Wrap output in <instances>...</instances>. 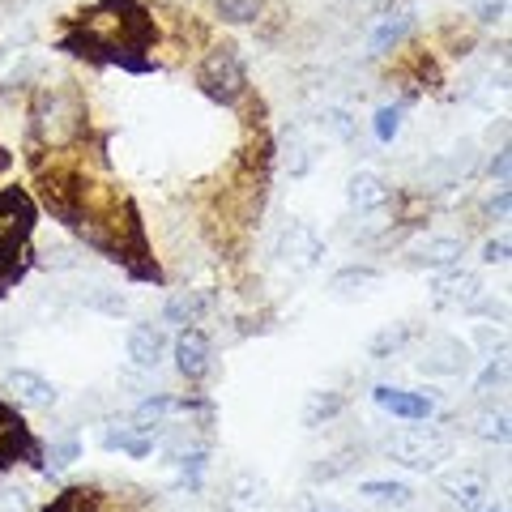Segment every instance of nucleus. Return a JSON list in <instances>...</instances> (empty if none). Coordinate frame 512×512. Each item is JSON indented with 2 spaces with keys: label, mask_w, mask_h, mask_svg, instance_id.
Here are the masks:
<instances>
[{
  "label": "nucleus",
  "mask_w": 512,
  "mask_h": 512,
  "mask_svg": "<svg viewBox=\"0 0 512 512\" xmlns=\"http://www.w3.org/2000/svg\"><path fill=\"white\" fill-rule=\"evenodd\" d=\"M197 86H201V94H210L222 107H235L248 94V69L231 43L214 47V52L197 64Z\"/></svg>",
  "instance_id": "1"
},
{
  "label": "nucleus",
  "mask_w": 512,
  "mask_h": 512,
  "mask_svg": "<svg viewBox=\"0 0 512 512\" xmlns=\"http://www.w3.org/2000/svg\"><path fill=\"white\" fill-rule=\"evenodd\" d=\"M384 453H389L397 466L406 470H436L440 461L453 457V440L444 436V431H406V436H393L389 444H384Z\"/></svg>",
  "instance_id": "2"
},
{
  "label": "nucleus",
  "mask_w": 512,
  "mask_h": 512,
  "mask_svg": "<svg viewBox=\"0 0 512 512\" xmlns=\"http://www.w3.org/2000/svg\"><path fill=\"white\" fill-rule=\"evenodd\" d=\"M5 393H9L22 410H52V406L60 402L56 384L47 380L43 372H30V367H13V372L5 376Z\"/></svg>",
  "instance_id": "3"
},
{
  "label": "nucleus",
  "mask_w": 512,
  "mask_h": 512,
  "mask_svg": "<svg viewBox=\"0 0 512 512\" xmlns=\"http://www.w3.org/2000/svg\"><path fill=\"white\" fill-rule=\"evenodd\" d=\"M419 372L423 376H461V372H470V346L461 342V338H431L427 350H423V359H419Z\"/></svg>",
  "instance_id": "4"
},
{
  "label": "nucleus",
  "mask_w": 512,
  "mask_h": 512,
  "mask_svg": "<svg viewBox=\"0 0 512 512\" xmlns=\"http://www.w3.org/2000/svg\"><path fill=\"white\" fill-rule=\"evenodd\" d=\"M372 402L393 414V419H406V423H423L436 414V402L427 393H414V389H393V384H376L372 389Z\"/></svg>",
  "instance_id": "5"
},
{
  "label": "nucleus",
  "mask_w": 512,
  "mask_h": 512,
  "mask_svg": "<svg viewBox=\"0 0 512 512\" xmlns=\"http://www.w3.org/2000/svg\"><path fill=\"white\" fill-rule=\"evenodd\" d=\"M278 256L295 269H312L320 256H325V244H320V235L308 227V222H291V227L278 235Z\"/></svg>",
  "instance_id": "6"
},
{
  "label": "nucleus",
  "mask_w": 512,
  "mask_h": 512,
  "mask_svg": "<svg viewBox=\"0 0 512 512\" xmlns=\"http://www.w3.org/2000/svg\"><path fill=\"white\" fill-rule=\"evenodd\" d=\"M175 367H180L184 380H201L210 372V333L188 325L180 338H175Z\"/></svg>",
  "instance_id": "7"
},
{
  "label": "nucleus",
  "mask_w": 512,
  "mask_h": 512,
  "mask_svg": "<svg viewBox=\"0 0 512 512\" xmlns=\"http://www.w3.org/2000/svg\"><path fill=\"white\" fill-rule=\"evenodd\" d=\"M440 491L448 495V504L461 508V512H478V508L487 504V483H483V474H474V470L444 474L440 478Z\"/></svg>",
  "instance_id": "8"
},
{
  "label": "nucleus",
  "mask_w": 512,
  "mask_h": 512,
  "mask_svg": "<svg viewBox=\"0 0 512 512\" xmlns=\"http://www.w3.org/2000/svg\"><path fill=\"white\" fill-rule=\"evenodd\" d=\"M128 359H133L137 367H158L163 363V355H167V333H163V325H133L128 329Z\"/></svg>",
  "instance_id": "9"
},
{
  "label": "nucleus",
  "mask_w": 512,
  "mask_h": 512,
  "mask_svg": "<svg viewBox=\"0 0 512 512\" xmlns=\"http://www.w3.org/2000/svg\"><path fill=\"white\" fill-rule=\"evenodd\" d=\"M436 299L474 312V308H483V282H478V274H444L436 278Z\"/></svg>",
  "instance_id": "10"
},
{
  "label": "nucleus",
  "mask_w": 512,
  "mask_h": 512,
  "mask_svg": "<svg viewBox=\"0 0 512 512\" xmlns=\"http://www.w3.org/2000/svg\"><path fill=\"white\" fill-rule=\"evenodd\" d=\"M346 197H350L355 210H380V205H389L393 188L384 184L376 171H355L350 175V184H346Z\"/></svg>",
  "instance_id": "11"
},
{
  "label": "nucleus",
  "mask_w": 512,
  "mask_h": 512,
  "mask_svg": "<svg viewBox=\"0 0 512 512\" xmlns=\"http://www.w3.org/2000/svg\"><path fill=\"white\" fill-rule=\"evenodd\" d=\"M461 256H466V239H457V235H436V239H427V244L414 252V265L453 269V265H461Z\"/></svg>",
  "instance_id": "12"
},
{
  "label": "nucleus",
  "mask_w": 512,
  "mask_h": 512,
  "mask_svg": "<svg viewBox=\"0 0 512 512\" xmlns=\"http://www.w3.org/2000/svg\"><path fill=\"white\" fill-rule=\"evenodd\" d=\"M210 312V295L205 291H180V295H171L167 299V308H163V316L171 320V325H197V320Z\"/></svg>",
  "instance_id": "13"
},
{
  "label": "nucleus",
  "mask_w": 512,
  "mask_h": 512,
  "mask_svg": "<svg viewBox=\"0 0 512 512\" xmlns=\"http://www.w3.org/2000/svg\"><path fill=\"white\" fill-rule=\"evenodd\" d=\"M154 427H120V431H107L103 436V448H111V453H128V457H150L154 453Z\"/></svg>",
  "instance_id": "14"
},
{
  "label": "nucleus",
  "mask_w": 512,
  "mask_h": 512,
  "mask_svg": "<svg viewBox=\"0 0 512 512\" xmlns=\"http://www.w3.org/2000/svg\"><path fill=\"white\" fill-rule=\"evenodd\" d=\"M376 282H380V274L372 265H350V269H338V274H333L329 291L333 295H363L367 286H376Z\"/></svg>",
  "instance_id": "15"
},
{
  "label": "nucleus",
  "mask_w": 512,
  "mask_h": 512,
  "mask_svg": "<svg viewBox=\"0 0 512 512\" xmlns=\"http://www.w3.org/2000/svg\"><path fill=\"white\" fill-rule=\"evenodd\" d=\"M359 491L367 495V500H376V504H397V508L414 500V491H410L406 483H389V478H372V483H363Z\"/></svg>",
  "instance_id": "16"
},
{
  "label": "nucleus",
  "mask_w": 512,
  "mask_h": 512,
  "mask_svg": "<svg viewBox=\"0 0 512 512\" xmlns=\"http://www.w3.org/2000/svg\"><path fill=\"white\" fill-rule=\"evenodd\" d=\"M342 393H312V402H308V410H303V423L308 427H320V423H329L333 414H342Z\"/></svg>",
  "instance_id": "17"
},
{
  "label": "nucleus",
  "mask_w": 512,
  "mask_h": 512,
  "mask_svg": "<svg viewBox=\"0 0 512 512\" xmlns=\"http://www.w3.org/2000/svg\"><path fill=\"white\" fill-rule=\"evenodd\" d=\"M410 26H414L410 13H397V18H389V22H384V26L376 30V35H372V52H376V56H384L389 47H397V43L406 39V30H410Z\"/></svg>",
  "instance_id": "18"
},
{
  "label": "nucleus",
  "mask_w": 512,
  "mask_h": 512,
  "mask_svg": "<svg viewBox=\"0 0 512 512\" xmlns=\"http://www.w3.org/2000/svg\"><path fill=\"white\" fill-rule=\"evenodd\" d=\"M316 128H320V133H329L333 141H350V137H355V120H350L342 107H325V111H320Z\"/></svg>",
  "instance_id": "19"
},
{
  "label": "nucleus",
  "mask_w": 512,
  "mask_h": 512,
  "mask_svg": "<svg viewBox=\"0 0 512 512\" xmlns=\"http://www.w3.org/2000/svg\"><path fill=\"white\" fill-rule=\"evenodd\" d=\"M171 410H184V402H175V397H167V393H158V397H146V402H141L137 406V414H133V419L141 423V427H158V419H167V414Z\"/></svg>",
  "instance_id": "20"
},
{
  "label": "nucleus",
  "mask_w": 512,
  "mask_h": 512,
  "mask_svg": "<svg viewBox=\"0 0 512 512\" xmlns=\"http://www.w3.org/2000/svg\"><path fill=\"white\" fill-rule=\"evenodd\" d=\"M94 508H99V495L86 491V487H69V491L56 495L47 512H94Z\"/></svg>",
  "instance_id": "21"
},
{
  "label": "nucleus",
  "mask_w": 512,
  "mask_h": 512,
  "mask_svg": "<svg viewBox=\"0 0 512 512\" xmlns=\"http://www.w3.org/2000/svg\"><path fill=\"white\" fill-rule=\"evenodd\" d=\"M214 9L222 22H235V26L261 18V0H214Z\"/></svg>",
  "instance_id": "22"
},
{
  "label": "nucleus",
  "mask_w": 512,
  "mask_h": 512,
  "mask_svg": "<svg viewBox=\"0 0 512 512\" xmlns=\"http://www.w3.org/2000/svg\"><path fill=\"white\" fill-rule=\"evenodd\" d=\"M474 436L491 440V444H504L508 440V414H495V410L474 414Z\"/></svg>",
  "instance_id": "23"
},
{
  "label": "nucleus",
  "mask_w": 512,
  "mask_h": 512,
  "mask_svg": "<svg viewBox=\"0 0 512 512\" xmlns=\"http://www.w3.org/2000/svg\"><path fill=\"white\" fill-rule=\"evenodd\" d=\"M402 103H389V107H380L376 111V120H372V133H376V141H384V146H389V141L402 133Z\"/></svg>",
  "instance_id": "24"
},
{
  "label": "nucleus",
  "mask_w": 512,
  "mask_h": 512,
  "mask_svg": "<svg viewBox=\"0 0 512 512\" xmlns=\"http://www.w3.org/2000/svg\"><path fill=\"white\" fill-rule=\"evenodd\" d=\"M406 338H410V329H406V325H397V329H389V333H380V338L372 342V355H389V350L406 346Z\"/></svg>",
  "instance_id": "25"
},
{
  "label": "nucleus",
  "mask_w": 512,
  "mask_h": 512,
  "mask_svg": "<svg viewBox=\"0 0 512 512\" xmlns=\"http://www.w3.org/2000/svg\"><path fill=\"white\" fill-rule=\"evenodd\" d=\"M90 308L120 316V312L128 308V299H124V295H116V291H94V295H90Z\"/></svg>",
  "instance_id": "26"
},
{
  "label": "nucleus",
  "mask_w": 512,
  "mask_h": 512,
  "mask_svg": "<svg viewBox=\"0 0 512 512\" xmlns=\"http://www.w3.org/2000/svg\"><path fill=\"white\" fill-rule=\"evenodd\" d=\"M77 457H82V444H77L73 436H69V440H56V444H52V466H73Z\"/></svg>",
  "instance_id": "27"
},
{
  "label": "nucleus",
  "mask_w": 512,
  "mask_h": 512,
  "mask_svg": "<svg viewBox=\"0 0 512 512\" xmlns=\"http://www.w3.org/2000/svg\"><path fill=\"white\" fill-rule=\"evenodd\" d=\"M495 384H504V363H487V372L483 376H478V384H474V393L478 397H491V389H495Z\"/></svg>",
  "instance_id": "28"
},
{
  "label": "nucleus",
  "mask_w": 512,
  "mask_h": 512,
  "mask_svg": "<svg viewBox=\"0 0 512 512\" xmlns=\"http://www.w3.org/2000/svg\"><path fill=\"white\" fill-rule=\"evenodd\" d=\"M286 167H291V175H308L312 158H308V150H303L299 141H291V150H286Z\"/></svg>",
  "instance_id": "29"
},
{
  "label": "nucleus",
  "mask_w": 512,
  "mask_h": 512,
  "mask_svg": "<svg viewBox=\"0 0 512 512\" xmlns=\"http://www.w3.org/2000/svg\"><path fill=\"white\" fill-rule=\"evenodd\" d=\"M483 261L487 265H504L508 261V239L500 235V239H487V244H483Z\"/></svg>",
  "instance_id": "30"
},
{
  "label": "nucleus",
  "mask_w": 512,
  "mask_h": 512,
  "mask_svg": "<svg viewBox=\"0 0 512 512\" xmlns=\"http://www.w3.org/2000/svg\"><path fill=\"white\" fill-rule=\"evenodd\" d=\"M508 13V0H483V5H478V22H500Z\"/></svg>",
  "instance_id": "31"
},
{
  "label": "nucleus",
  "mask_w": 512,
  "mask_h": 512,
  "mask_svg": "<svg viewBox=\"0 0 512 512\" xmlns=\"http://www.w3.org/2000/svg\"><path fill=\"white\" fill-rule=\"evenodd\" d=\"M487 214L491 218H508V188H500V197L487 201Z\"/></svg>",
  "instance_id": "32"
},
{
  "label": "nucleus",
  "mask_w": 512,
  "mask_h": 512,
  "mask_svg": "<svg viewBox=\"0 0 512 512\" xmlns=\"http://www.w3.org/2000/svg\"><path fill=\"white\" fill-rule=\"evenodd\" d=\"M491 175H495L500 184H508V150H500V154L491 158Z\"/></svg>",
  "instance_id": "33"
},
{
  "label": "nucleus",
  "mask_w": 512,
  "mask_h": 512,
  "mask_svg": "<svg viewBox=\"0 0 512 512\" xmlns=\"http://www.w3.org/2000/svg\"><path fill=\"white\" fill-rule=\"evenodd\" d=\"M355 5H363V9H384L389 0H355Z\"/></svg>",
  "instance_id": "34"
},
{
  "label": "nucleus",
  "mask_w": 512,
  "mask_h": 512,
  "mask_svg": "<svg viewBox=\"0 0 512 512\" xmlns=\"http://www.w3.org/2000/svg\"><path fill=\"white\" fill-rule=\"evenodd\" d=\"M308 512H346V508H338V504H316V508H308Z\"/></svg>",
  "instance_id": "35"
},
{
  "label": "nucleus",
  "mask_w": 512,
  "mask_h": 512,
  "mask_svg": "<svg viewBox=\"0 0 512 512\" xmlns=\"http://www.w3.org/2000/svg\"><path fill=\"white\" fill-rule=\"evenodd\" d=\"M500 512H504V508H500Z\"/></svg>",
  "instance_id": "36"
}]
</instances>
